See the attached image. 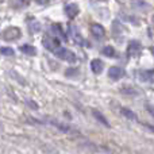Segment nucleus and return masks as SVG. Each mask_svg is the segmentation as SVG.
<instances>
[{"label":"nucleus","instance_id":"nucleus-1","mask_svg":"<svg viewBox=\"0 0 154 154\" xmlns=\"http://www.w3.org/2000/svg\"><path fill=\"white\" fill-rule=\"evenodd\" d=\"M53 53L56 54V57H58V58L62 60V61H66V62H75L76 61V54L66 48H61V46H60V48L56 49Z\"/></svg>","mask_w":154,"mask_h":154},{"label":"nucleus","instance_id":"nucleus-2","mask_svg":"<svg viewBox=\"0 0 154 154\" xmlns=\"http://www.w3.org/2000/svg\"><path fill=\"white\" fill-rule=\"evenodd\" d=\"M20 37V30L18 27H8L7 30H4L3 32V38L5 41H15Z\"/></svg>","mask_w":154,"mask_h":154},{"label":"nucleus","instance_id":"nucleus-3","mask_svg":"<svg viewBox=\"0 0 154 154\" xmlns=\"http://www.w3.org/2000/svg\"><path fill=\"white\" fill-rule=\"evenodd\" d=\"M42 43H43V46L50 51H54L56 49L60 48V39H57V38H54V37H45Z\"/></svg>","mask_w":154,"mask_h":154},{"label":"nucleus","instance_id":"nucleus-4","mask_svg":"<svg viewBox=\"0 0 154 154\" xmlns=\"http://www.w3.org/2000/svg\"><path fill=\"white\" fill-rule=\"evenodd\" d=\"M141 53V43L137 41H131L130 45L127 48V56L128 57H135Z\"/></svg>","mask_w":154,"mask_h":154},{"label":"nucleus","instance_id":"nucleus-5","mask_svg":"<svg viewBox=\"0 0 154 154\" xmlns=\"http://www.w3.org/2000/svg\"><path fill=\"white\" fill-rule=\"evenodd\" d=\"M108 76H109V79H112V80H120L125 76V70L119 66H112L108 69Z\"/></svg>","mask_w":154,"mask_h":154},{"label":"nucleus","instance_id":"nucleus-6","mask_svg":"<svg viewBox=\"0 0 154 154\" xmlns=\"http://www.w3.org/2000/svg\"><path fill=\"white\" fill-rule=\"evenodd\" d=\"M79 12H80V8L76 3H70V4L65 5V14H66L69 18H76Z\"/></svg>","mask_w":154,"mask_h":154},{"label":"nucleus","instance_id":"nucleus-7","mask_svg":"<svg viewBox=\"0 0 154 154\" xmlns=\"http://www.w3.org/2000/svg\"><path fill=\"white\" fill-rule=\"evenodd\" d=\"M139 80L142 82H153V79H154V70L150 69V70H141L139 72Z\"/></svg>","mask_w":154,"mask_h":154},{"label":"nucleus","instance_id":"nucleus-8","mask_svg":"<svg viewBox=\"0 0 154 154\" xmlns=\"http://www.w3.org/2000/svg\"><path fill=\"white\" fill-rule=\"evenodd\" d=\"M91 31H92V34L95 35L97 39H100V38H103L104 35H106V30H104V27L99 23L92 24V26H91Z\"/></svg>","mask_w":154,"mask_h":154},{"label":"nucleus","instance_id":"nucleus-9","mask_svg":"<svg viewBox=\"0 0 154 154\" xmlns=\"http://www.w3.org/2000/svg\"><path fill=\"white\" fill-rule=\"evenodd\" d=\"M103 68H104V64L101 60L99 58H95L91 61V69H92L93 73H96V75H99V73L103 72Z\"/></svg>","mask_w":154,"mask_h":154},{"label":"nucleus","instance_id":"nucleus-10","mask_svg":"<svg viewBox=\"0 0 154 154\" xmlns=\"http://www.w3.org/2000/svg\"><path fill=\"white\" fill-rule=\"evenodd\" d=\"M69 31H70V35H72L73 41H75L76 43H79V45H84V43H85V41L82 39L81 34H80V32H79V30H77L75 26H70Z\"/></svg>","mask_w":154,"mask_h":154},{"label":"nucleus","instance_id":"nucleus-11","mask_svg":"<svg viewBox=\"0 0 154 154\" xmlns=\"http://www.w3.org/2000/svg\"><path fill=\"white\" fill-rule=\"evenodd\" d=\"M92 114H93V116H95L96 119H97L100 123H103V125L106 126V127H108V128L111 127V126H109V122L106 119V118L103 116V114H101V112H99L97 109H93V111H92Z\"/></svg>","mask_w":154,"mask_h":154},{"label":"nucleus","instance_id":"nucleus-12","mask_svg":"<svg viewBox=\"0 0 154 154\" xmlns=\"http://www.w3.org/2000/svg\"><path fill=\"white\" fill-rule=\"evenodd\" d=\"M20 50H22V53L29 54V56H35V54H37V49H35L34 46H31V45L20 46Z\"/></svg>","mask_w":154,"mask_h":154},{"label":"nucleus","instance_id":"nucleus-13","mask_svg":"<svg viewBox=\"0 0 154 154\" xmlns=\"http://www.w3.org/2000/svg\"><path fill=\"white\" fill-rule=\"evenodd\" d=\"M120 112L123 114V116L125 118H127V119H130V120H137V116H135V114H134L131 109H128V108H120Z\"/></svg>","mask_w":154,"mask_h":154},{"label":"nucleus","instance_id":"nucleus-14","mask_svg":"<svg viewBox=\"0 0 154 154\" xmlns=\"http://www.w3.org/2000/svg\"><path fill=\"white\" fill-rule=\"evenodd\" d=\"M50 123H51V125H54V127L60 128V130L65 131V133H69V131H72V128H70L69 126H66V125H62V123L56 122V120H50Z\"/></svg>","mask_w":154,"mask_h":154},{"label":"nucleus","instance_id":"nucleus-15","mask_svg":"<svg viewBox=\"0 0 154 154\" xmlns=\"http://www.w3.org/2000/svg\"><path fill=\"white\" fill-rule=\"evenodd\" d=\"M101 53H103L106 57H114L115 56V49L112 48V46H106Z\"/></svg>","mask_w":154,"mask_h":154},{"label":"nucleus","instance_id":"nucleus-16","mask_svg":"<svg viewBox=\"0 0 154 154\" xmlns=\"http://www.w3.org/2000/svg\"><path fill=\"white\" fill-rule=\"evenodd\" d=\"M51 31H53V32H56V34L58 35L60 38H62V39H65V34H64V32H62V30H61V27H60V26H57V24H53V26H51Z\"/></svg>","mask_w":154,"mask_h":154},{"label":"nucleus","instance_id":"nucleus-17","mask_svg":"<svg viewBox=\"0 0 154 154\" xmlns=\"http://www.w3.org/2000/svg\"><path fill=\"white\" fill-rule=\"evenodd\" d=\"M0 53L3 54V56H8V57H11V56H14V49H11V48H2L0 49Z\"/></svg>","mask_w":154,"mask_h":154},{"label":"nucleus","instance_id":"nucleus-18","mask_svg":"<svg viewBox=\"0 0 154 154\" xmlns=\"http://www.w3.org/2000/svg\"><path fill=\"white\" fill-rule=\"evenodd\" d=\"M152 53H153V56H154V48H152Z\"/></svg>","mask_w":154,"mask_h":154},{"label":"nucleus","instance_id":"nucleus-19","mask_svg":"<svg viewBox=\"0 0 154 154\" xmlns=\"http://www.w3.org/2000/svg\"><path fill=\"white\" fill-rule=\"evenodd\" d=\"M0 127H2V123H0Z\"/></svg>","mask_w":154,"mask_h":154},{"label":"nucleus","instance_id":"nucleus-20","mask_svg":"<svg viewBox=\"0 0 154 154\" xmlns=\"http://www.w3.org/2000/svg\"><path fill=\"white\" fill-rule=\"evenodd\" d=\"M20 2H24V0H20Z\"/></svg>","mask_w":154,"mask_h":154},{"label":"nucleus","instance_id":"nucleus-21","mask_svg":"<svg viewBox=\"0 0 154 154\" xmlns=\"http://www.w3.org/2000/svg\"><path fill=\"white\" fill-rule=\"evenodd\" d=\"M0 2H2V0H0Z\"/></svg>","mask_w":154,"mask_h":154}]
</instances>
